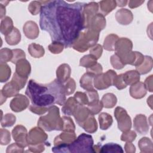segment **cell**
<instances>
[{"instance_id":"obj_1","label":"cell","mask_w":153,"mask_h":153,"mask_svg":"<svg viewBox=\"0 0 153 153\" xmlns=\"http://www.w3.org/2000/svg\"><path fill=\"white\" fill-rule=\"evenodd\" d=\"M43 3L40 13L41 29L50 34L52 42H61L65 48L72 47L85 29L84 10L87 3L69 4L61 0Z\"/></svg>"},{"instance_id":"obj_2","label":"cell","mask_w":153,"mask_h":153,"mask_svg":"<svg viewBox=\"0 0 153 153\" xmlns=\"http://www.w3.org/2000/svg\"><path fill=\"white\" fill-rule=\"evenodd\" d=\"M26 95L32 105L38 107L49 108L54 104L60 106L66 102L65 86L57 79L47 84H41L30 79L27 84Z\"/></svg>"},{"instance_id":"obj_3","label":"cell","mask_w":153,"mask_h":153,"mask_svg":"<svg viewBox=\"0 0 153 153\" xmlns=\"http://www.w3.org/2000/svg\"><path fill=\"white\" fill-rule=\"evenodd\" d=\"M51 150L53 152L94 153L93 139L91 135L82 133L70 144L56 145Z\"/></svg>"},{"instance_id":"obj_4","label":"cell","mask_w":153,"mask_h":153,"mask_svg":"<svg viewBox=\"0 0 153 153\" xmlns=\"http://www.w3.org/2000/svg\"><path fill=\"white\" fill-rule=\"evenodd\" d=\"M38 126L48 131L63 130V120L60 117L59 109L52 105L48 108V114L42 116L38 121Z\"/></svg>"},{"instance_id":"obj_5","label":"cell","mask_w":153,"mask_h":153,"mask_svg":"<svg viewBox=\"0 0 153 153\" xmlns=\"http://www.w3.org/2000/svg\"><path fill=\"white\" fill-rule=\"evenodd\" d=\"M99 36V32L89 28L84 29L81 31L72 47L78 51L84 52L96 44Z\"/></svg>"},{"instance_id":"obj_6","label":"cell","mask_w":153,"mask_h":153,"mask_svg":"<svg viewBox=\"0 0 153 153\" xmlns=\"http://www.w3.org/2000/svg\"><path fill=\"white\" fill-rule=\"evenodd\" d=\"M132 42L127 38H121L118 39L115 46L116 54L126 65H134L136 60L135 51H132Z\"/></svg>"},{"instance_id":"obj_7","label":"cell","mask_w":153,"mask_h":153,"mask_svg":"<svg viewBox=\"0 0 153 153\" xmlns=\"http://www.w3.org/2000/svg\"><path fill=\"white\" fill-rule=\"evenodd\" d=\"M114 116L118 122V127L121 131H126L131 128V118L124 109L117 107L114 111Z\"/></svg>"},{"instance_id":"obj_8","label":"cell","mask_w":153,"mask_h":153,"mask_svg":"<svg viewBox=\"0 0 153 153\" xmlns=\"http://www.w3.org/2000/svg\"><path fill=\"white\" fill-rule=\"evenodd\" d=\"M47 138V134L44 131L42 128L39 127L32 128L27 134L28 145L45 143Z\"/></svg>"},{"instance_id":"obj_9","label":"cell","mask_w":153,"mask_h":153,"mask_svg":"<svg viewBox=\"0 0 153 153\" xmlns=\"http://www.w3.org/2000/svg\"><path fill=\"white\" fill-rule=\"evenodd\" d=\"M12 136L16 142L23 148L28 146L27 133L26 128L22 126H16L12 131Z\"/></svg>"},{"instance_id":"obj_10","label":"cell","mask_w":153,"mask_h":153,"mask_svg":"<svg viewBox=\"0 0 153 153\" xmlns=\"http://www.w3.org/2000/svg\"><path fill=\"white\" fill-rule=\"evenodd\" d=\"M29 104V101L25 96L18 94L13 99L11 100L10 106L12 111L18 112L27 108Z\"/></svg>"},{"instance_id":"obj_11","label":"cell","mask_w":153,"mask_h":153,"mask_svg":"<svg viewBox=\"0 0 153 153\" xmlns=\"http://www.w3.org/2000/svg\"><path fill=\"white\" fill-rule=\"evenodd\" d=\"M134 128L140 134H145L148 132L149 126L146 117L143 114L137 115L134 118Z\"/></svg>"},{"instance_id":"obj_12","label":"cell","mask_w":153,"mask_h":153,"mask_svg":"<svg viewBox=\"0 0 153 153\" xmlns=\"http://www.w3.org/2000/svg\"><path fill=\"white\" fill-rule=\"evenodd\" d=\"M106 26V20L102 14H95L90 20L87 28L99 32Z\"/></svg>"},{"instance_id":"obj_13","label":"cell","mask_w":153,"mask_h":153,"mask_svg":"<svg viewBox=\"0 0 153 153\" xmlns=\"http://www.w3.org/2000/svg\"><path fill=\"white\" fill-rule=\"evenodd\" d=\"M76 139L74 132L65 131L56 136L54 140V146L59 145H68Z\"/></svg>"},{"instance_id":"obj_14","label":"cell","mask_w":153,"mask_h":153,"mask_svg":"<svg viewBox=\"0 0 153 153\" xmlns=\"http://www.w3.org/2000/svg\"><path fill=\"white\" fill-rule=\"evenodd\" d=\"M31 71L30 65L29 62L25 59H20L16 63V73H17L19 75L28 78Z\"/></svg>"},{"instance_id":"obj_15","label":"cell","mask_w":153,"mask_h":153,"mask_svg":"<svg viewBox=\"0 0 153 153\" xmlns=\"http://www.w3.org/2000/svg\"><path fill=\"white\" fill-rule=\"evenodd\" d=\"M23 32L27 38L35 39L39 35L38 25L34 22L28 21L23 26Z\"/></svg>"},{"instance_id":"obj_16","label":"cell","mask_w":153,"mask_h":153,"mask_svg":"<svg viewBox=\"0 0 153 153\" xmlns=\"http://www.w3.org/2000/svg\"><path fill=\"white\" fill-rule=\"evenodd\" d=\"M117 22L123 25L130 24L133 20L132 13L127 9H121L116 13L115 15Z\"/></svg>"},{"instance_id":"obj_17","label":"cell","mask_w":153,"mask_h":153,"mask_svg":"<svg viewBox=\"0 0 153 153\" xmlns=\"http://www.w3.org/2000/svg\"><path fill=\"white\" fill-rule=\"evenodd\" d=\"M79 126H81L91 115L88 108L84 105H79L73 115Z\"/></svg>"},{"instance_id":"obj_18","label":"cell","mask_w":153,"mask_h":153,"mask_svg":"<svg viewBox=\"0 0 153 153\" xmlns=\"http://www.w3.org/2000/svg\"><path fill=\"white\" fill-rule=\"evenodd\" d=\"M130 93L131 96L134 99H141L146 95V89L143 82H137L131 85Z\"/></svg>"},{"instance_id":"obj_19","label":"cell","mask_w":153,"mask_h":153,"mask_svg":"<svg viewBox=\"0 0 153 153\" xmlns=\"http://www.w3.org/2000/svg\"><path fill=\"white\" fill-rule=\"evenodd\" d=\"M20 90V88L18 84L12 79L4 86L3 88L1 90V92L6 97H10L17 95Z\"/></svg>"},{"instance_id":"obj_20","label":"cell","mask_w":153,"mask_h":153,"mask_svg":"<svg viewBox=\"0 0 153 153\" xmlns=\"http://www.w3.org/2000/svg\"><path fill=\"white\" fill-rule=\"evenodd\" d=\"M71 75V68L67 64H62L57 69V79L62 83L67 81Z\"/></svg>"},{"instance_id":"obj_21","label":"cell","mask_w":153,"mask_h":153,"mask_svg":"<svg viewBox=\"0 0 153 153\" xmlns=\"http://www.w3.org/2000/svg\"><path fill=\"white\" fill-rule=\"evenodd\" d=\"M96 75L87 72L81 78L79 82L81 87L86 91H90L94 89L93 85V79Z\"/></svg>"},{"instance_id":"obj_22","label":"cell","mask_w":153,"mask_h":153,"mask_svg":"<svg viewBox=\"0 0 153 153\" xmlns=\"http://www.w3.org/2000/svg\"><path fill=\"white\" fill-rule=\"evenodd\" d=\"M79 104L74 97H69L64 103L62 107V112L68 115H74Z\"/></svg>"},{"instance_id":"obj_23","label":"cell","mask_w":153,"mask_h":153,"mask_svg":"<svg viewBox=\"0 0 153 153\" xmlns=\"http://www.w3.org/2000/svg\"><path fill=\"white\" fill-rule=\"evenodd\" d=\"M152 68V59L150 56H145L142 63L136 67V71L139 74H145L149 72Z\"/></svg>"},{"instance_id":"obj_24","label":"cell","mask_w":153,"mask_h":153,"mask_svg":"<svg viewBox=\"0 0 153 153\" xmlns=\"http://www.w3.org/2000/svg\"><path fill=\"white\" fill-rule=\"evenodd\" d=\"M80 126L83 128L85 131L90 133H94L97 129V122L92 115H90L89 117Z\"/></svg>"},{"instance_id":"obj_25","label":"cell","mask_w":153,"mask_h":153,"mask_svg":"<svg viewBox=\"0 0 153 153\" xmlns=\"http://www.w3.org/2000/svg\"><path fill=\"white\" fill-rule=\"evenodd\" d=\"M123 78L127 85H131L139 81L140 74L136 71H129L123 74Z\"/></svg>"},{"instance_id":"obj_26","label":"cell","mask_w":153,"mask_h":153,"mask_svg":"<svg viewBox=\"0 0 153 153\" xmlns=\"http://www.w3.org/2000/svg\"><path fill=\"white\" fill-rule=\"evenodd\" d=\"M5 38L8 44L11 45H17L20 41L21 34L16 27H14L10 33L5 36Z\"/></svg>"},{"instance_id":"obj_27","label":"cell","mask_w":153,"mask_h":153,"mask_svg":"<svg viewBox=\"0 0 153 153\" xmlns=\"http://www.w3.org/2000/svg\"><path fill=\"white\" fill-rule=\"evenodd\" d=\"M138 146L141 152L148 153L153 152V146L151 140L146 137L141 138L138 142Z\"/></svg>"},{"instance_id":"obj_28","label":"cell","mask_w":153,"mask_h":153,"mask_svg":"<svg viewBox=\"0 0 153 153\" xmlns=\"http://www.w3.org/2000/svg\"><path fill=\"white\" fill-rule=\"evenodd\" d=\"M99 121L100 123V128L102 130H107L112 124L113 120L109 114L102 112L99 115Z\"/></svg>"},{"instance_id":"obj_29","label":"cell","mask_w":153,"mask_h":153,"mask_svg":"<svg viewBox=\"0 0 153 153\" xmlns=\"http://www.w3.org/2000/svg\"><path fill=\"white\" fill-rule=\"evenodd\" d=\"M118 36L115 34H109L105 39L103 43V48L108 51H115L116 43Z\"/></svg>"},{"instance_id":"obj_30","label":"cell","mask_w":153,"mask_h":153,"mask_svg":"<svg viewBox=\"0 0 153 153\" xmlns=\"http://www.w3.org/2000/svg\"><path fill=\"white\" fill-rule=\"evenodd\" d=\"M124 152L122 147L118 144L114 143H108L102 146H100V153H113V152Z\"/></svg>"},{"instance_id":"obj_31","label":"cell","mask_w":153,"mask_h":153,"mask_svg":"<svg viewBox=\"0 0 153 153\" xmlns=\"http://www.w3.org/2000/svg\"><path fill=\"white\" fill-rule=\"evenodd\" d=\"M28 51L29 54L35 58H39L43 56L45 53L43 47L35 43H32L29 45Z\"/></svg>"},{"instance_id":"obj_32","label":"cell","mask_w":153,"mask_h":153,"mask_svg":"<svg viewBox=\"0 0 153 153\" xmlns=\"http://www.w3.org/2000/svg\"><path fill=\"white\" fill-rule=\"evenodd\" d=\"M101 102L103 107L106 108H112L117 103V99L114 94L106 93L102 97Z\"/></svg>"},{"instance_id":"obj_33","label":"cell","mask_w":153,"mask_h":153,"mask_svg":"<svg viewBox=\"0 0 153 153\" xmlns=\"http://www.w3.org/2000/svg\"><path fill=\"white\" fill-rule=\"evenodd\" d=\"M0 29L1 32L3 35H5V36L10 33L14 29L13 23L11 19L9 17H5L2 19L1 23Z\"/></svg>"},{"instance_id":"obj_34","label":"cell","mask_w":153,"mask_h":153,"mask_svg":"<svg viewBox=\"0 0 153 153\" xmlns=\"http://www.w3.org/2000/svg\"><path fill=\"white\" fill-rule=\"evenodd\" d=\"M97 59L92 54L85 55L81 59L79 65L87 69L90 68L97 63Z\"/></svg>"},{"instance_id":"obj_35","label":"cell","mask_w":153,"mask_h":153,"mask_svg":"<svg viewBox=\"0 0 153 153\" xmlns=\"http://www.w3.org/2000/svg\"><path fill=\"white\" fill-rule=\"evenodd\" d=\"M11 75V69L5 63L0 65V81L1 82L7 81Z\"/></svg>"},{"instance_id":"obj_36","label":"cell","mask_w":153,"mask_h":153,"mask_svg":"<svg viewBox=\"0 0 153 153\" xmlns=\"http://www.w3.org/2000/svg\"><path fill=\"white\" fill-rule=\"evenodd\" d=\"M103 105L101 101L99 100L90 103L87 105V108L91 115H94L98 114L102 109Z\"/></svg>"},{"instance_id":"obj_37","label":"cell","mask_w":153,"mask_h":153,"mask_svg":"<svg viewBox=\"0 0 153 153\" xmlns=\"http://www.w3.org/2000/svg\"><path fill=\"white\" fill-rule=\"evenodd\" d=\"M0 54L1 63H5L8 61H11L13 57V51L7 48H2L0 51Z\"/></svg>"},{"instance_id":"obj_38","label":"cell","mask_w":153,"mask_h":153,"mask_svg":"<svg viewBox=\"0 0 153 153\" xmlns=\"http://www.w3.org/2000/svg\"><path fill=\"white\" fill-rule=\"evenodd\" d=\"M63 130L64 131L74 132L75 127L74 123L70 117H63Z\"/></svg>"},{"instance_id":"obj_39","label":"cell","mask_w":153,"mask_h":153,"mask_svg":"<svg viewBox=\"0 0 153 153\" xmlns=\"http://www.w3.org/2000/svg\"><path fill=\"white\" fill-rule=\"evenodd\" d=\"M16 118L12 114H7L4 118H1V126L2 127H11L16 122Z\"/></svg>"},{"instance_id":"obj_40","label":"cell","mask_w":153,"mask_h":153,"mask_svg":"<svg viewBox=\"0 0 153 153\" xmlns=\"http://www.w3.org/2000/svg\"><path fill=\"white\" fill-rule=\"evenodd\" d=\"M74 97L75 98V99L76 100V102L79 105H85L88 103V97L85 92L82 93V92L78 91L75 94Z\"/></svg>"},{"instance_id":"obj_41","label":"cell","mask_w":153,"mask_h":153,"mask_svg":"<svg viewBox=\"0 0 153 153\" xmlns=\"http://www.w3.org/2000/svg\"><path fill=\"white\" fill-rule=\"evenodd\" d=\"M136 137V133L133 130H128L127 131H123V133L121 136V140L122 141H124L126 142H131L133 140H134Z\"/></svg>"},{"instance_id":"obj_42","label":"cell","mask_w":153,"mask_h":153,"mask_svg":"<svg viewBox=\"0 0 153 153\" xmlns=\"http://www.w3.org/2000/svg\"><path fill=\"white\" fill-rule=\"evenodd\" d=\"M111 63L113 68L117 69H121L125 66V65L121 61V59L116 53L111 56Z\"/></svg>"},{"instance_id":"obj_43","label":"cell","mask_w":153,"mask_h":153,"mask_svg":"<svg viewBox=\"0 0 153 153\" xmlns=\"http://www.w3.org/2000/svg\"><path fill=\"white\" fill-rule=\"evenodd\" d=\"M64 45L59 42H52V43L48 45L49 50L54 54H59L63 51Z\"/></svg>"},{"instance_id":"obj_44","label":"cell","mask_w":153,"mask_h":153,"mask_svg":"<svg viewBox=\"0 0 153 153\" xmlns=\"http://www.w3.org/2000/svg\"><path fill=\"white\" fill-rule=\"evenodd\" d=\"M113 85H115L118 90H122L127 87V85L126 84L123 78V74H120L115 76L114 80Z\"/></svg>"},{"instance_id":"obj_45","label":"cell","mask_w":153,"mask_h":153,"mask_svg":"<svg viewBox=\"0 0 153 153\" xmlns=\"http://www.w3.org/2000/svg\"><path fill=\"white\" fill-rule=\"evenodd\" d=\"M11 141L10 133L8 130L4 128H1V140L0 143L2 145H5Z\"/></svg>"},{"instance_id":"obj_46","label":"cell","mask_w":153,"mask_h":153,"mask_svg":"<svg viewBox=\"0 0 153 153\" xmlns=\"http://www.w3.org/2000/svg\"><path fill=\"white\" fill-rule=\"evenodd\" d=\"M65 88L66 95L68 96L72 94L75 90V82L74 79L71 78L67 81L66 83L64 85Z\"/></svg>"},{"instance_id":"obj_47","label":"cell","mask_w":153,"mask_h":153,"mask_svg":"<svg viewBox=\"0 0 153 153\" xmlns=\"http://www.w3.org/2000/svg\"><path fill=\"white\" fill-rule=\"evenodd\" d=\"M13 53V57L11 60V62L13 63L16 64V63L22 59H25V52L20 50V49H15V50H12Z\"/></svg>"},{"instance_id":"obj_48","label":"cell","mask_w":153,"mask_h":153,"mask_svg":"<svg viewBox=\"0 0 153 153\" xmlns=\"http://www.w3.org/2000/svg\"><path fill=\"white\" fill-rule=\"evenodd\" d=\"M41 2L38 1H32L29 6L28 7V9L30 12L32 14V15L37 14L39 11H41L42 5L40 4Z\"/></svg>"},{"instance_id":"obj_49","label":"cell","mask_w":153,"mask_h":153,"mask_svg":"<svg viewBox=\"0 0 153 153\" xmlns=\"http://www.w3.org/2000/svg\"><path fill=\"white\" fill-rule=\"evenodd\" d=\"M90 54L93 55L97 59H99L102 53V47L100 44H96L90 50Z\"/></svg>"},{"instance_id":"obj_50","label":"cell","mask_w":153,"mask_h":153,"mask_svg":"<svg viewBox=\"0 0 153 153\" xmlns=\"http://www.w3.org/2000/svg\"><path fill=\"white\" fill-rule=\"evenodd\" d=\"M24 152V148L20 146L19 145H18L16 142L10 145H9L7 148L6 152Z\"/></svg>"},{"instance_id":"obj_51","label":"cell","mask_w":153,"mask_h":153,"mask_svg":"<svg viewBox=\"0 0 153 153\" xmlns=\"http://www.w3.org/2000/svg\"><path fill=\"white\" fill-rule=\"evenodd\" d=\"M29 110L35 114H36L38 115H41V114L45 113L46 112H48V108L38 107V106H35L31 105L29 106Z\"/></svg>"},{"instance_id":"obj_52","label":"cell","mask_w":153,"mask_h":153,"mask_svg":"<svg viewBox=\"0 0 153 153\" xmlns=\"http://www.w3.org/2000/svg\"><path fill=\"white\" fill-rule=\"evenodd\" d=\"M29 150L32 152H41L45 149V143H41L35 145H28Z\"/></svg>"},{"instance_id":"obj_53","label":"cell","mask_w":153,"mask_h":153,"mask_svg":"<svg viewBox=\"0 0 153 153\" xmlns=\"http://www.w3.org/2000/svg\"><path fill=\"white\" fill-rule=\"evenodd\" d=\"M87 71L88 72H90V73L93 74L95 75H97L102 73V68L99 63H97L94 66H92L91 68L87 69Z\"/></svg>"},{"instance_id":"obj_54","label":"cell","mask_w":153,"mask_h":153,"mask_svg":"<svg viewBox=\"0 0 153 153\" xmlns=\"http://www.w3.org/2000/svg\"><path fill=\"white\" fill-rule=\"evenodd\" d=\"M144 85L146 90H148L150 92L152 91V75H150L148 77L144 82Z\"/></svg>"},{"instance_id":"obj_55","label":"cell","mask_w":153,"mask_h":153,"mask_svg":"<svg viewBox=\"0 0 153 153\" xmlns=\"http://www.w3.org/2000/svg\"><path fill=\"white\" fill-rule=\"evenodd\" d=\"M125 151L127 153H134L136 151V148L134 145L131 142H126L124 146Z\"/></svg>"},{"instance_id":"obj_56","label":"cell","mask_w":153,"mask_h":153,"mask_svg":"<svg viewBox=\"0 0 153 153\" xmlns=\"http://www.w3.org/2000/svg\"><path fill=\"white\" fill-rule=\"evenodd\" d=\"M5 14V8L3 7L2 4H1V18L2 19L4 15Z\"/></svg>"},{"instance_id":"obj_57","label":"cell","mask_w":153,"mask_h":153,"mask_svg":"<svg viewBox=\"0 0 153 153\" xmlns=\"http://www.w3.org/2000/svg\"><path fill=\"white\" fill-rule=\"evenodd\" d=\"M117 3H120V4H118V5L120 6V7H123V6H125L126 5V4L127 2V1H117L116 2Z\"/></svg>"}]
</instances>
